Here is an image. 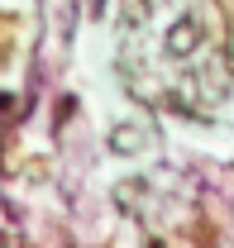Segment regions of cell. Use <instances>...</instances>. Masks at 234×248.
Returning a JSON list of instances; mask_svg holds the SVG:
<instances>
[{
	"label": "cell",
	"mask_w": 234,
	"mask_h": 248,
	"mask_svg": "<svg viewBox=\"0 0 234 248\" xmlns=\"http://www.w3.org/2000/svg\"><path fill=\"white\" fill-rule=\"evenodd\" d=\"M110 143H115V153H139L144 148V129L139 124H119L115 134H110Z\"/></svg>",
	"instance_id": "cell-2"
},
{
	"label": "cell",
	"mask_w": 234,
	"mask_h": 248,
	"mask_svg": "<svg viewBox=\"0 0 234 248\" xmlns=\"http://www.w3.org/2000/svg\"><path fill=\"white\" fill-rule=\"evenodd\" d=\"M201 38H205L201 19H196V15H182L172 29H167V38H163V53H167V58H191V53L201 48Z\"/></svg>",
	"instance_id": "cell-1"
},
{
	"label": "cell",
	"mask_w": 234,
	"mask_h": 248,
	"mask_svg": "<svg viewBox=\"0 0 234 248\" xmlns=\"http://www.w3.org/2000/svg\"><path fill=\"white\" fill-rule=\"evenodd\" d=\"M148 10H153V0H129L124 5V29H139L148 19Z\"/></svg>",
	"instance_id": "cell-3"
},
{
	"label": "cell",
	"mask_w": 234,
	"mask_h": 248,
	"mask_svg": "<svg viewBox=\"0 0 234 248\" xmlns=\"http://www.w3.org/2000/svg\"><path fill=\"white\" fill-rule=\"evenodd\" d=\"M153 248H163V244H153Z\"/></svg>",
	"instance_id": "cell-4"
}]
</instances>
